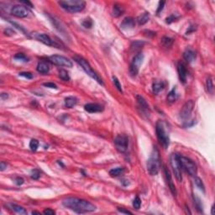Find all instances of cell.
I'll use <instances>...</instances> for the list:
<instances>
[{"mask_svg":"<svg viewBox=\"0 0 215 215\" xmlns=\"http://www.w3.org/2000/svg\"><path fill=\"white\" fill-rule=\"evenodd\" d=\"M62 204L66 208L71 209L77 213H91L96 210V206L84 199L78 198H66L63 200Z\"/></svg>","mask_w":215,"mask_h":215,"instance_id":"obj_1","label":"cell"},{"mask_svg":"<svg viewBox=\"0 0 215 215\" xmlns=\"http://www.w3.org/2000/svg\"><path fill=\"white\" fill-rule=\"evenodd\" d=\"M160 168V159L159 150L157 147H154L150 157L147 161V171L151 176H156L158 174Z\"/></svg>","mask_w":215,"mask_h":215,"instance_id":"obj_2","label":"cell"},{"mask_svg":"<svg viewBox=\"0 0 215 215\" xmlns=\"http://www.w3.org/2000/svg\"><path fill=\"white\" fill-rule=\"evenodd\" d=\"M58 3L69 13H78L84 9L86 3L82 0H62Z\"/></svg>","mask_w":215,"mask_h":215,"instance_id":"obj_3","label":"cell"},{"mask_svg":"<svg viewBox=\"0 0 215 215\" xmlns=\"http://www.w3.org/2000/svg\"><path fill=\"white\" fill-rule=\"evenodd\" d=\"M73 59L75 60V62H77V63H78L79 65L81 66V68L84 70V72H86L89 77H91L92 78L94 79L95 81H98L99 84L104 85V81H103L101 77L92 70L90 64H89L84 58H82V57L79 56V55H75V56L73 57Z\"/></svg>","mask_w":215,"mask_h":215,"instance_id":"obj_4","label":"cell"},{"mask_svg":"<svg viewBox=\"0 0 215 215\" xmlns=\"http://www.w3.org/2000/svg\"><path fill=\"white\" fill-rule=\"evenodd\" d=\"M156 133L157 139L160 142V145L164 149H167L170 145V138L167 132L165 130V125L161 120H158L156 125Z\"/></svg>","mask_w":215,"mask_h":215,"instance_id":"obj_5","label":"cell"},{"mask_svg":"<svg viewBox=\"0 0 215 215\" xmlns=\"http://www.w3.org/2000/svg\"><path fill=\"white\" fill-rule=\"evenodd\" d=\"M180 156L178 154L173 153L171 155L170 160H171V166L172 167L173 172L176 176V179L177 180L178 183H181L183 181V175H182V166L180 162L179 159Z\"/></svg>","mask_w":215,"mask_h":215,"instance_id":"obj_6","label":"cell"},{"mask_svg":"<svg viewBox=\"0 0 215 215\" xmlns=\"http://www.w3.org/2000/svg\"><path fill=\"white\" fill-rule=\"evenodd\" d=\"M179 159L182 168L185 170L186 172L191 176H196L198 169H197V166H196L194 161L188 157H181V156H180Z\"/></svg>","mask_w":215,"mask_h":215,"instance_id":"obj_7","label":"cell"},{"mask_svg":"<svg viewBox=\"0 0 215 215\" xmlns=\"http://www.w3.org/2000/svg\"><path fill=\"white\" fill-rule=\"evenodd\" d=\"M114 145L119 152H126L129 147V139L125 134H119L114 139Z\"/></svg>","mask_w":215,"mask_h":215,"instance_id":"obj_8","label":"cell"},{"mask_svg":"<svg viewBox=\"0 0 215 215\" xmlns=\"http://www.w3.org/2000/svg\"><path fill=\"white\" fill-rule=\"evenodd\" d=\"M144 60V55L141 53H138L131 62L130 66V73L132 77H136L137 74L139 73L140 65L142 64V62Z\"/></svg>","mask_w":215,"mask_h":215,"instance_id":"obj_9","label":"cell"},{"mask_svg":"<svg viewBox=\"0 0 215 215\" xmlns=\"http://www.w3.org/2000/svg\"><path fill=\"white\" fill-rule=\"evenodd\" d=\"M49 59L53 64L59 66H64V67H72V61H70L68 58H66L63 55H54L50 56Z\"/></svg>","mask_w":215,"mask_h":215,"instance_id":"obj_10","label":"cell"},{"mask_svg":"<svg viewBox=\"0 0 215 215\" xmlns=\"http://www.w3.org/2000/svg\"><path fill=\"white\" fill-rule=\"evenodd\" d=\"M195 103L192 100H188L187 101L183 106L182 107V109L180 111V117L183 119H187L192 114L193 108H194Z\"/></svg>","mask_w":215,"mask_h":215,"instance_id":"obj_11","label":"cell"},{"mask_svg":"<svg viewBox=\"0 0 215 215\" xmlns=\"http://www.w3.org/2000/svg\"><path fill=\"white\" fill-rule=\"evenodd\" d=\"M29 9L23 5H14L11 9V14L17 18H25L29 16Z\"/></svg>","mask_w":215,"mask_h":215,"instance_id":"obj_12","label":"cell"},{"mask_svg":"<svg viewBox=\"0 0 215 215\" xmlns=\"http://www.w3.org/2000/svg\"><path fill=\"white\" fill-rule=\"evenodd\" d=\"M177 72H178V77H179L181 82L185 84L187 82V72L185 66L183 65V63H178Z\"/></svg>","mask_w":215,"mask_h":215,"instance_id":"obj_13","label":"cell"},{"mask_svg":"<svg viewBox=\"0 0 215 215\" xmlns=\"http://www.w3.org/2000/svg\"><path fill=\"white\" fill-rule=\"evenodd\" d=\"M35 38H36L37 40H39V41H40V42L43 43V44L46 45V46H54V43H53L52 40L47 35L44 34V33L36 34V35H35Z\"/></svg>","mask_w":215,"mask_h":215,"instance_id":"obj_14","label":"cell"},{"mask_svg":"<svg viewBox=\"0 0 215 215\" xmlns=\"http://www.w3.org/2000/svg\"><path fill=\"white\" fill-rule=\"evenodd\" d=\"M85 110L91 113V114H94V113H99L104 110V107L101 104H88L84 106Z\"/></svg>","mask_w":215,"mask_h":215,"instance_id":"obj_15","label":"cell"},{"mask_svg":"<svg viewBox=\"0 0 215 215\" xmlns=\"http://www.w3.org/2000/svg\"><path fill=\"white\" fill-rule=\"evenodd\" d=\"M165 175H166V181H167V184H168V187H169L170 190L171 192L172 193L173 195L176 196V187L174 185V183L172 182V176H171V173H170V171L166 167H165Z\"/></svg>","mask_w":215,"mask_h":215,"instance_id":"obj_16","label":"cell"},{"mask_svg":"<svg viewBox=\"0 0 215 215\" xmlns=\"http://www.w3.org/2000/svg\"><path fill=\"white\" fill-rule=\"evenodd\" d=\"M121 28L123 29H132L135 26V22L132 17H126L121 23Z\"/></svg>","mask_w":215,"mask_h":215,"instance_id":"obj_17","label":"cell"},{"mask_svg":"<svg viewBox=\"0 0 215 215\" xmlns=\"http://www.w3.org/2000/svg\"><path fill=\"white\" fill-rule=\"evenodd\" d=\"M137 102H138V106L140 108V109L142 110V112H150V106L147 104V102L145 101V99L141 97L140 95H138L136 97Z\"/></svg>","mask_w":215,"mask_h":215,"instance_id":"obj_18","label":"cell"},{"mask_svg":"<svg viewBox=\"0 0 215 215\" xmlns=\"http://www.w3.org/2000/svg\"><path fill=\"white\" fill-rule=\"evenodd\" d=\"M36 69H37V72L41 73V74H47L50 71L49 64L46 62L40 61V62L38 63Z\"/></svg>","mask_w":215,"mask_h":215,"instance_id":"obj_19","label":"cell"},{"mask_svg":"<svg viewBox=\"0 0 215 215\" xmlns=\"http://www.w3.org/2000/svg\"><path fill=\"white\" fill-rule=\"evenodd\" d=\"M183 57L186 60L187 62L191 63L196 59V53L192 49H187L183 53Z\"/></svg>","mask_w":215,"mask_h":215,"instance_id":"obj_20","label":"cell"},{"mask_svg":"<svg viewBox=\"0 0 215 215\" xmlns=\"http://www.w3.org/2000/svg\"><path fill=\"white\" fill-rule=\"evenodd\" d=\"M145 42L140 41V40H135L134 42L131 44L130 50L132 52H139L140 50L143 48ZM140 53V52H139Z\"/></svg>","mask_w":215,"mask_h":215,"instance_id":"obj_21","label":"cell"},{"mask_svg":"<svg viewBox=\"0 0 215 215\" xmlns=\"http://www.w3.org/2000/svg\"><path fill=\"white\" fill-rule=\"evenodd\" d=\"M124 12V9L123 6L119 3H115L113 7V15L114 17H119L121 16Z\"/></svg>","mask_w":215,"mask_h":215,"instance_id":"obj_22","label":"cell"},{"mask_svg":"<svg viewBox=\"0 0 215 215\" xmlns=\"http://www.w3.org/2000/svg\"><path fill=\"white\" fill-rule=\"evenodd\" d=\"M177 98H178V94L176 92V88H174L167 95V102L170 104H172L176 101Z\"/></svg>","mask_w":215,"mask_h":215,"instance_id":"obj_23","label":"cell"},{"mask_svg":"<svg viewBox=\"0 0 215 215\" xmlns=\"http://www.w3.org/2000/svg\"><path fill=\"white\" fill-rule=\"evenodd\" d=\"M8 206L9 207V209L13 210V212L17 213H20V214H27V211L24 209L23 207L21 206L16 205V204H8Z\"/></svg>","mask_w":215,"mask_h":215,"instance_id":"obj_24","label":"cell"},{"mask_svg":"<svg viewBox=\"0 0 215 215\" xmlns=\"http://www.w3.org/2000/svg\"><path fill=\"white\" fill-rule=\"evenodd\" d=\"M164 82L163 81H155L152 85V90L155 94H158L163 88H164Z\"/></svg>","mask_w":215,"mask_h":215,"instance_id":"obj_25","label":"cell"},{"mask_svg":"<svg viewBox=\"0 0 215 215\" xmlns=\"http://www.w3.org/2000/svg\"><path fill=\"white\" fill-rule=\"evenodd\" d=\"M149 20H150V14H149V13L145 12V13H142L140 16L138 17L137 21L140 25H143L145 24H146L149 21Z\"/></svg>","mask_w":215,"mask_h":215,"instance_id":"obj_26","label":"cell"},{"mask_svg":"<svg viewBox=\"0 0 215 215\" xmlns=\"http://www.w3.org/2000/svg\"><path fill=\"white\" fill-rule=\"evenodd\" d=\"M77 103V99L75 97H67L65 99V106L68 108L74 107Z\"/></svg>","mask_w":215,"mask_h":215,"instance_id":"obj_27","label":"cell"},{"mask_svg":"<svg viewBox=\"0 0 215 215\" xmlns=\"http://www.w3.org/2000/svg\"><path fill=\"white\" fill-rule=\"evenodd\" d=\"M173 42H174V40L167 36H164L161 39V45L165 48H170L173 45Z\"/></svg>","mask_w":215,"mask_h":215,"instance_id":"obj_28","label":"cell"},{"mask_svg":"<svg viewBox=\"0 0 215 215\" xmlns=\"http://www.w3.org/2000/svg\"><path fill=\"white\" fill-rule=\"evenodd\" d=\"M124 172V169L123 167H117V168H114L109 171V175L112 177H117L122 175Z\"/></svg>","mask_w":215,"mask_h":215,"instance_id":"obj_29","label":"cell"},{"mask_svg":"<svg viewBox=\"0 0 215 215\" xmlns=\"http://www.w3.org/2000/svg\"><path fill=\"white\" fill-rule=\"evenodd\" d=\"M206 88H207V90L209 92V93H210V94L213 93V79L211 76L208 77V78H207Z\"/></svg>","mask_w":215,"mask_h":215,"instance_id":"obj_30","label":"cell"},{"mask_svg":"<svg viewBox=\"0 0 215 215\" xmlns=\"http://www.w3.org/2000/svg\"><path fill=\"white\" fill-rule=\"evenodd\" d=\"M59 77L62 79V80H63V81H66L70 80V77H69L68 72H66V70H63V69L59 71Z\"/></svg>","mask_w":215,"mask_h":215,"instance_id":"obj_31","label":"cell"},{"mask_svg":"<svg viewBox=\"0 0 215 215\" xmlns=\"http://www.w3.org/2000/svg\"><path fill=\"white\" fill-rule=\"evenodd\" d=\"M194 182H195V184L197 185V187H198L200 190H202L203 192H205V187H204V185H203V183H202V180L200 179L199 177L195 176V178H194Z\"/></svg>","mask_w":215,"mask_h":215,"instance_id":"obj_32","label":"cell"},{"mask_svg":"<svg viewBox=\"0 0 215 215\" xmlns=\"http://www.w3.org/2000/svg\"><path fill=\"white\" fill-rule=\"evenodd\" d=\"M193 199H194V204H195L197 209H198V211H200V212H202V202H201V201H200V199H199L198 197H196V196L193 197Z\"/></svg>","mask_w":215,"mask_h":215,"instance_id":"obj_33","label":"cell"},{"mask_svg":"<svg viewBox=\"0 0 215 215\" xmlns=\"http://www.w3.org/2000/svg\"><path fill=\"white\" fill-rule=\"evenodd\" d=\"M38 146H39V141L37 140H35V139L31 140L30 143H29V148H30V150H32V151H36V150H37Z\"/></svg>","mask_w":215,"mask_h":215,"instance_id":"obj_34","label":"cell"},{"mask_svg":"<svg viewBox=\"0 0 215 215\" xmlns=\"http://www.w3.org/2000/svg\"><path fill=\"white\" fill-rule=\"evenodd\" d=\"M14 59H16L18 61H21V62H29V59L27 58L26 55L23 54V53H18V54H16V55H14Z\"/></svg>","mask_w":215,"mask_h":215,"instance_id":"obj_35","label":"cell"},{"mask_svg":"<svg viewBox=\"0 0 215 215\" xmlns=\"http://www.w3.org/2000/svg\"><path fill=\"white\" fill-rule=\"evenodd\" d=\"M113 81H114V86L116 87V88H117L119 92H122V86H121L120 82H119V79L116 77H113Z\"/></svg>","mask_w":215,"mask_h":215,"instance_id":"obj_36","label":"cell"},{"mask_svg":"<svg viewBox=\"0 0 215 215\" xmlns=\"http://www.w3.org/2000/svg\"><path fill=\"white\" fill-rule=\"evenodd\" d=\"M40 172L39 170H33L32 172H31V178L34 180H38L40 178Z\"/></svg>","mask_w":215,"mask_h":215,"instance_id":"obj_37","label":"cell"},{"mask_svg":"<svg viewBox=\"0 0 215 215\" xmlns=\"http://www.w3.org/2000/svg\"><path fill=\"white\" fill-rule=\"evenodd\" d=\"M133 206L135 209H139L141 206V200L139 197H136L133 201Z\"/></svg>","mask_w":215,"mask_h":215,"instance_id":"obj_38","label":"cell"},{"mask_svg":"<svg viewBox=\"0 0 215 215\" xmlns=\"http://www.w3.org/2000/svg\"><path fill=\"white\" fill-rule=\"evenodd\" d=\"M82 25L85 27V28H88V29H90V28H92V21L91 19H86V20L82 22Z\"/></svg>","mask_w":215,"mask_h":215,"instance_id":"obj_39","label":"cell"},{"mask_svg":"<svg viewBox=\"0 0 215 215\" xmlns=\"http://www.w3.org/2000/svg\"><path fill=\"white\" fill-rule=\"evenodd\" d=\"M14 183H15V184H16L17 186H21V185H23L24 183H25V180H24L22 177L18 176V177H16V178L14 179Z\"/></svg>","mask_w":215,"mask_h":215,"instance_id":"obj_40","label":"cell"},{"mask_svg":"<svg viewBox=\"0 0 215 215\" xmlns=\"http://www.w3.org/2000/svg\"><path fill=\"white\" fill-rule=\"evenodd\" d=\"M20 76L21 77H24L27 79H32L33 78V75L30 73V72H20Z\"/></svg>","mask_w":215,"mask_h":215,"instance_id":"obj_41","label":"cell"},{"mask_svg":"<svg viewBox=\"0 0 215 215\" xmlns=\"http://www.w3.org/2000/svg\"><path fill=\"white\" fill-rule=\"evenodd\" d=\"M164 5H165V2H164V1H160V3H159V6H158V9H157V13H158V14H159V13H160L163 10Z\"/></svg>","mask_w":215,"mask_h":215,"instance_id":"obj_42","label":"cell"},{"mask_svg":"<svg viewBox=\"0 0 215 215\" xmlns=\"http://www.w3.org/2000/svg\"><path fill=\"white\" fill-rule=\"evenodd\" d=\"M44 86L46 87V88H54V89H56L57 88V86L55 84V83H52V82H46V83H44Z\"/></svg>","mask_w":215,"mask_h":215,"instance_id":"obj_43","label":"cell"},{"mask_svg":"<svg viewBox=\"0 0 215 215\" xmlns=\"http://www.w3.org/2000/svg\"><path fill=\"white\" fill-rule=\"evenodd\" d=\"M43 213L46 215H54L55 213V211L54 210H52V209H46L44 210V212H43Z\"/></svg>","mask_w":215,"mask_h":215,"instance_id":"obj_44","label":"cell"},{"mask_svg":"<svg viewBox=\"0 0 215 215\" xmlns=\"http://www.w3.org/2000/svg\"><path fill=\"white\" fill-rule=\"evenodd\" d=\"M176 20V18L174 15H171L168 18H166V23L167 24H171L172 23L173 21H175Z\"/></svg>","mask_w":215,"mask_h":215,"instance_id":"obj_45","label":"cell"},{"mask_svg":"<svg viewBox=\"0 0 215 215\" xmlns=\"http://www.w3.org/2000/svg\"><path fill=\"white\" fill-rule=\"evenodd\" d=\"M118 210L121 213H125V214H132V213L129 210H125L124 209H122V208H118Z\"/></svg>","mask_w":215,"mask_h":215,"instance_id":"obj_46","label":"cell"},{"mask_svg":"<svg viewBox=\"0 0 215 215\" xmlns=\"http://www.w3.org/2000/svg\"><path fill=\"white\" fill-rule=\"evenodd\" d=\"M7 166H8L7 163H5L4 161H1V163H0V170H1L2 172L6 169Z\"/></svg>","mask_w":215,"mask_h":215,"instance_id":"obj_47","label":"cell"},{"mask_svg":"<svg viewBox=\"0 0 215 215\" xmlns=\"http://www.w3.org/2000/svg\"><path fill=\"white\" fill-rule=\"evenodd\" d=\"M8 98H9L8 93H2V94H1V99H2V100H6Z\"/></svg>","mask_w":215,"mask_h":215,"instance_id":"obj_48","label":"cell"},{"mask_svg":"<svg viewBox=\"0 0 215 215\" xmlns=\"http://www.w3.org/2000/svg\"><path fill=\"white\" fill-rule=\"evenodd\" d=\"M21 3H25V4H26V5H29L30 8H33L32 3H30V2H29V1H21Z\"/></svg>","mask_w":215,"mask_h":215,"instance_id":"obj_49","label":"cell"},{"mask_svg":"<svg viewBox=\"0 0 215 215\" xmlns=\"http://www.w3.org/2000/svg\"><path fill=\"white\" fill-rule=\"evenodd\" d=\"M32 214H39V215H40V213L36 212V211H33Z\"/></svg>","mask_w":215,"mask_h":215,"instance_id":"obj_50","label":"cell"},{"mask_svg":"<svg viewBox=\"0 0 215 215\" xmlns=\"http://www.w3.org/2000/svg\"><path fill=\"white\" fill-rule=\"evenodd\" d=\"M212 214H213V206L212 207V213H211Z\"/></svg>","mask_w":215,"mask_h":215,"instance_id":"obj_51","label":"cell"}]
</instances>
